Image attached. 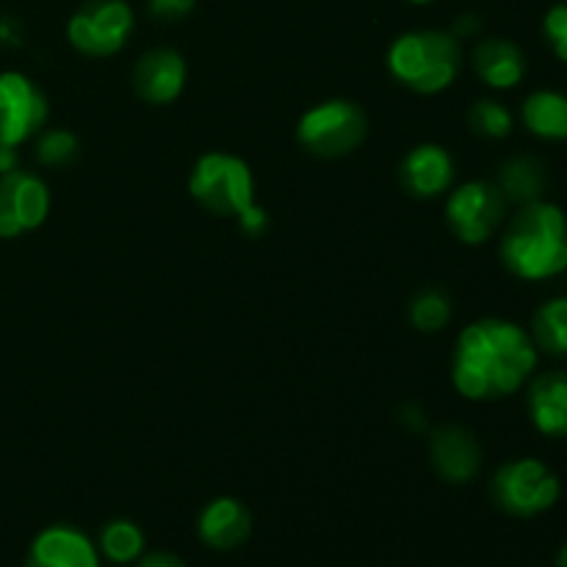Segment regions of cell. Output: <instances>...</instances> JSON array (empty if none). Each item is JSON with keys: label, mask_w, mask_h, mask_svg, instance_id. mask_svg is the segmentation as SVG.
I'll use <instances>...</instances> for the list:
<instances>
[{"label": "cell", "mask_w": 567, "mask_h": 567, "mask_svg": "<svg viewBox=\"0 0 567 567\" xmlns=\"http://www.w3.org/2000/svg\"><path fill=\"white\" fill-rule=\"evenodd\" d=\"M471 66L476 78L496 92L515 89L526 78V55L515 42L502 37H487L474 44Z\"/></svg>", "instance_id": "cell-17"}, {"label": "cell", "mask_w": 567, "mask_h": 567, "mask_svg": "<svg viewBox=\"0 0 567 567\" xmlns=\"http://www.w3.org/2000/svg\"><path fill=\"white\" fill-rule=\"evenodd\" d=\"M0 39L9 44H20L22 42V31L20 25H17V20H11V17H6V20H0Z\"/></svg>", "instance_id": "cell-30"}, {"label": "cell", "mask_w": 567, "mask_h": 567, "mask_svg": "<svg viewBox=\"0 0 567 567\" xmlns=\"http://www.w3.org/2000/svg\"><path fill=\"white\" fill-rule=\"evenodd\" d=\"M404 3H413V6H430V3H435V0H404Z\"/></svg>", "instance_id": "cell-33"}, {"label": "cell", "mask_w": 567, "mask_h": 567, "mask_svg": "<svg viewBox=\"0 0 567 567\" xmlns=\"http://www.w3.org/2000/svg\"><path fill=\"white\" fill-rule=\"evenodd\" d=\"M133 92L150 105H169L183 94L188 81V64L177 50L153 48L142 53L133 66Z\"/></svg>", "instance_id": "cell-12"}, {"label": "cell", "mask_w": 567, "mask_h": 567, "mask_svg": "<svg viewBox=\"0 0 567 567\" xmlns=\"http://www.w3.org/2000/svg\"><path fill=\"white\" fill-rule=\"evenodd\" d=\"M133 567H188V565L169 551H153V554H144V557Z\"/></svg>", "instance_id": "cell-28"}, {"label": "cell", "mask_w": 567, "mask_h": 567, "mask_svg": "<svg viewBox=\"0 0 567 567\" xmlns=\"http://www.w3.org/2000/svg\"><path fill=\"white\" fill-rule=\"evenodd\" d=\"M557 567H567V543L563 548H559V554H557Z\"/></svg>", "instance_id": "cell-32"}, {"label": "cell", "mask_w": 567, "mask_h": 567, "mask_svg": "<svg viewBox=\"0 0 567 567\" xmlns=\"http://www.w3.org/2000/svg\"><path fill=\"white\" fill-rule=\"evenodd\" d=\"M526 385L532 426L546 437H567V371H546L532 377Z\"/></svg>", "instance_id": "cell-16"}, {"label": "cell", "mask_w": 567, "mask_h": 567, "mask_svg": "<svg viewBox=\"0 0 567 567\" xmlns=\"http://www.w3.org/2000/svg\"><path fill=\"white\" fill-rule=\"evenodd\" d=\"M430 463L449 485H468L480 476L485 452L468 426L441 424L430 435Z\"/></svg>", "instance_id": "cell-11"}, {"label": "cell", "mask_w": 567, "mask_h": 567, "mask_svg": "<svg viewBox=\"0 0 567 567\" xmlns=\"http://www.w3.org/2000/svg\"><path fill=\"white\" fill-rule=\"evenodd\" d=\"M543 37L559 61L567 64V0H559L543 17Z\"/></svg>", "instance_id": "cell-25"}, {"label": "cell", "mask_w": 567, "mask_h": 567, "mask_svg": "<svg viewBox=\"0 0 567 567\" xmlns=\"http://www.w3.org/2000/svg\"><path fill=\"white\" fill-rule=\"evenodd\" d=\"M454 177H457L454 155L435 142L413 147L399 166V181H402L404 192L419 199L443 197L454 188Z\"/></svg>", "instance_id": "cell-13"}, {"label": "cell", "mask_w": 567, "mask_h": 567, "mask_svg": "<svg viewBox=\"0 0 567 567\" xmlns=\"http://www.w3.org/2000/svg\"><path fill=\"white\" fill-rule=\"evenodd\" d=\"M480 28H482L480 17H476V14H463V17H460L457 22H454V28H452V37H457L460 42H463V39H468V37H476V33H480Z\"/></svg>", "instance_id": "cell-29"}, {"label": "cell", "mask_w": 567, "mask_h": 567, "mask_svg": "<svg viewBox=\"0 0 567 567\" xmlns=\"http://www.w3.org/2000/svg\"><path fill=\"white\" fill-rule=\"evenodd\" d=\"M452 316H454L452 297H449L443 288H421L408 305V319L419 332L446 330Z\"/></svg>", "instance_id": "cell-22"}, {"label": "cell", "mask_w": 567, "mask_h": 567, "mask_svg": "<svg viewBox=\"0 0 567 567\" xmlns=\"http://www.w3.org/2000/svg\"><path fill=\"white\" fill-rule=\"evenodd\" d=\"M14 150L17 147H3V144H0V175H6V172H14L17 164H20V158H17Z\"/></svg>", "instance_id": "cell-31"}, {"label": "cell", "mask_w": 567, "mask_h": 567, "mask_svg": "<svg viewBox=\"0 0 567 567\" xmlns=\"http://www.w3.org/2000/svg\"><path fill=\"white\" fill-rule=\"evenodd\" d=\"M238 221V230L244 233L247 238H260L266 230H269V210L264 205L252 203L249 208H244L241 214L236 216Z\"/></svg>", "instance_id": "cell-27"}, {"label": "cell", "mask_w": 567, "mask_h": 567, "mask_svg": "<svg viewBox=\"0 0 567 567\" xmlns=\"http://www.w3.org/2000/svg\"><path fill=\"white\" fill-rule=\"evenodd\" d=\"M559 496H563L559 476L535 457L509 460L491 480L493 504L513 518H535L548 513Z\"/></svg>", "instance_id": "cell-6"}, {"label": "cell", "mask_w": 567, "mask_h": 567, "mask_svg": "<svg viewBox=\"0 0 567 567\" xmlns=\"http://www.w3.org/2000/svg\"><path fill=\"white\" fill-rule=\"evenodd\" d=\"M468 125L476 136L491 138V142H502V138H507L509 133H513L515 116L502 100L482 97L468 109Z\"/></svg>", "instance_id": "cell-23"}, {"label": "cell", "mask_w": 567, "mask_h": 567, "mask_svg": "<svg viewBox=\"0 0 567 567\" xmlns=\"http://www.w3.org/2000/svg\"><path fill=\"white\" fill-rule=\"evenodd\" d=\"M532 341L537 352L567 358V297L546 299L532 316Z\"/></svg>", "instance_id": "cell-20"}, {"label": "cell", "mask_w": 567, "mask_h": 567, "mask_svg": "<svg viewBox=\"0 0 567 567\" xmlns=\"http://www.w3.org/2000/svg\"><path fill=\"white\" fill-rule=\"evenodd\" d=\"M50 116L42 89L22 72H0V144L20 147L37 136Z\"/></svg>", "instance_id": "cell-9"}, {"label": "cell", "mask_w": 567, "mask_h": 567, "mask_svg": "<svg viewBox=\"0 0 567 567\" xmlns=\"http://www.w3.org/2000/svg\"><path fill=\"white\" fill-rule=\"evenodd\" d=\"M537 358L529 330L498 316L476 319L454 341L452 385L471 402H498L535 377Z\"/></svg>", "instance_id": "cell-1"}, {"label": "cell", "mask_w": 567, "mask_h": 567, "mask_svg": "<svg viewBox=\"0 0 567 567\" xmlns=\"http://www.w3.org/2000/svg\"><path fill=\"white\" fill-rule=\"evenodd\" d=\"M504 269L526 282L554 280L567 271V214L548 199L518 205L498 241Z\"/></svg>", "instance_id": "cell-2"}, {"label": "cell", "mask_w": 567, "mask_h": 567, "mask_svg": "<svg viewBox=\"0 0 567 567\" xmlns=\"http://www.w3.org/2000/svg\"><path fill=\"white\" fill-rule=\"evenodd\" d=\"M197 0H147V14L158 22H177L188 17Z\"/></svg>", "instance_id": "cell-26"}, {"label": "cell", "mask_w": 567, "mask_h": 567, "mask_svg": "<svg viewBox=\"0 0 567 567\" xmlns=\"http://www.w3.org/2000/svg\"><path fill=\"white\" fill-rule=\"evenodd\" d=\"M81 153L78 136L66 127H48V131L37 133V144H33V155L42 166H70Z\"/></svg>", "instance_id": "cell-24"}, {"label": "cell", "mask_w": 567, "mask_h": 567, "mask_svg": "<svg viewBox=\"0 0 567 567\" xmlns=\"http://www.w3.org/2000/svg\"><path fill=\"white\" fill-rule=\"evenodd\" d=\"M25 567H100V551L81 529L55 524L33 537Z\"/></svg>", "instance_id": "cell-14"}, {"label": "cell", "mask_w": 567, "mask_h": 567, "mask_svg": "<svg viewBox=\"0 0 567 567\" xmlns=\"http://www.w3.org/2000/svg\"><path fill=\"white\" fill-rule=\"evenodd\" d=\"M520 122L543 142H567V94L537 89L520 105Z\"/></svg>", "instance_id": "cell-18"}, {"label": "cell", "mask_w": 567, "mask_h": 567, "mask_svg": "<svg viewBox=\"0 0 567 567\" xmlns=\"http://www.w3.org/2000/svg\"><path fill=\"white\" fill-rule=\"evenodd\" d=\"M507 197L496 181H465L449 192L446 225L460 244L480 247L507 221Z\"/></svg>", "instance_id": "cell-7"}, {"label": "cell", "mask_w": 567, "mask_h": 567, "mask_svg": "<svg viewBox=\"0 0 567 567\" xmlns=\"http://www.w3.org/2000/svg\"><path fill=\"white\" fill-rule=\"evenodd\" d=\"M136 14L127 0H86L72 11L66 39L86 59L116 55L131 39Z\"/></svg>", "instance_id": "cell-8"}, {"label": "cell", "mask_w": 567, "mask_h": 567, "mask_svg": "<svg viewBox=\"0 0 567 567\" xmlns=\"http://www.w3.org/2000/svg\"><path fill=\"white\" fill-rule=\"evenodd\" d=\"M197 535L214 551L241 548L252 535V515L238 498L219 496L203 507L197 518Z\"/></svg>", "instance_id": "cell-15"}, {"label": "cell", "mask_w": 567, "mask_h": 567, "mask_svg": "<svg viewBox=\"0 0 567 567\" xmlns=\"http://www.w3.org/2000/svg\"><path fill=\"white\" fill-rule=\"evenodd\" d=\"M94 546H97L100 557H105L109 563L136 565L144 557L147 540H144L142 526L127 518H114L100 529V537Z\"/></svg>", "instance_id": "cell-21"}, {"label": "cell", "mask_w": 567, "mask_h": 567, "mask_svg": "<svg viewBox=\"0 0 567 567\" xmlns=\"http://www.w3.org/2000/svg\"><path fill=\"white\" fill-rule=\"evenodd\" d=\"M369 136V116L347 97L310 105L297 122V142L313 158H343L360 150Z\"/></svg>", "instance_id": "cell-5"}, {"label": "cell", "mask_w": 567, "mask_h": 567, "mask_svg": "<svg viewBox=\"0 0 567 567\" xmlns=\"http://www.w3.org/2000/svg\"><path fill=\"white\" fill-rule=\"evenodd\" d=\"M188 194L208 214L236 219L255 203V175L244 158L221 150H210L194 161L188 172Z\"/></svg>", "instance_id": "cell-4"}, {"label": "cell", "mask_w": 567, "mask_h": 567, "mask_svg": "<svg viewBox=\"0 0 567 567\" xmlns=\"http://www.w3.org/2000/svg\"><path fill=\"white\" fill-rule=\"evenodd\" d=\"M393 81L415 94H441L463 72V42L452 31L415 28L393 39L385 55Z\"/></svg>", "instance_id": "cell-3"}, {"label": "cell", "mask_w": 567, "mask_h": 567, "mask_svg": "<svg viewBox=\"0 0 567 567\" xmlns=\"http://www.w3.org/2000/svg\"><path fill=\"white\" fill-rule=\"evenodd\" d=\"M50 216V188L33 172L0 175V238H20L42 227Z\"/></svg>", "instance_id": "cell-10"}, {"label": "cell", "mask_w": 567, "mask_h": 567, "mask_svg": "<svg viewBox=\"0 0 567 567\" xmlns=\"http://www.w3.org/2000/svg\"><path fill=\"white\" fill-rule=\"evenodd\" d=\"M496 186L502 188V194L507 197V203L526 205L543 199L548 188V172L532 155H513L502 164L496 177Z\"/></svg>", "instance_id": "cell-19"}]
</instances>
